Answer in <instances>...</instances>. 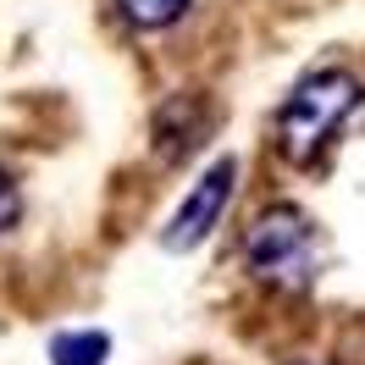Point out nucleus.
Returning a JSON list of instances; mask_svg holds the SVG:
<instances>
[{"label":"nucleus","mask_w":365,"mask_h":365,"mask_svg":"<svg viewBox=\"0 0 365 365\" xmlns=\"http://www.w3.org/2000/svg\"><path fill=\"white\" fill-rule=\"evenodd\" d=\"M365 106V83L354 78L349 67H321V72H304L288 100L277 106V150L288 166H316L321 150L343 133V122Z\"/></svg>","instance_id":"nucleus-1"},{"label":"nucleus","mask_w":365,"mask_h":365,"mask_svg":"<svg viewBox=\"0 0 365 365\" xmlns=\"http://www.w3.org/2000/svg\"><path fill=\"white\" fill-rule=\"evenodd\" d=\"M288 365H316V360H288Z\"/></svg>","instance_id":"nucleus-8"},{"label":"nucleus","mask_w":365,"mask_h":365,"mask_svg":"<svg viewBox=\"0 0 365 365\" xmlns=\"http://www.w3.org/2000/svg\"><path fill=\"white\" fill-rule=\"evenodd\" d=\"M17 216H23V188L11 178V166H0V232L17 227Z\"/></svg>","instance_id":"nucleus-7"},{"label":"nucleus","mask_w":365,"mask_h":365,"mask_svg":"<svg viewBox=\"0 0 365 365\" xmlns=\"http://www.w3.org/2000/svg\"><path fill=\"white\" fill-rule=\"evenodd\" d=\"M210 128H216L210 94L205 89H182V94H172V100L155 111V150L166 160H182V155H194V150L210 138Z\"/></svg>","instance_id":"nucleus-4"},{"label":"nucleus","mask_w":365,"mask_h":365,"mask_svg":"<svg viewBox=\"0 0 365 365\" xmlns=\"http://www.w3.org/2000/svg\"><path fill=\"white\" fill-rule=\"evenodd\" d=\"M232 188H238V160L216 155L200 178L188 182V194H182V205L172 210V222H166V232H160V244H166L172 255L200 250L210 232L222 227V216H227V205H232Z\"/></svg>","instance_id":"nucleus-3"},{"label":"nucleus","mask_w":365,"mask_h":365,"mask_svg":"<svg viewBox=\"0 0 365 365\" xmlns=\"http://www.w3.org/2000/svg\"><path fill=\"white\" fill-rule=\"evenodd\" d=\"M106 354H111V338L100 327H72L50 338V365H106Z\"/></svg>","instance_id":"nucleus-5"},{"label":"nucleus","mask_w":365,"mask_h":365,"mask_svg":"<svg viewBox=\"0 0 365 365\" xmlns=\"http://www.w3.org/2000/svg\"><path fill=\"white\" fill-rule=\"evenodd\" d=\"M188 6H194V0H116L122 23L138 28V34H166V28H178L182 17H188Z\"/></svg>","instance_id":"nucleus-6"},{"label":"nucleus","mask_w":365,"mask_h":365,"mask_svg":"<svg viewBox=\"0 0 365 365\" xmlns=\"http://www.w3.org/2000/svg\"><path fill=\"white\" fill-rule=\"evenodd\" d=\"M244 266L266 288H304L316 277V222H310V210H299L294 200L255 210V222L244 227Z\"/></svg>","instance_id":"nucleus-2"}]
</instances>
